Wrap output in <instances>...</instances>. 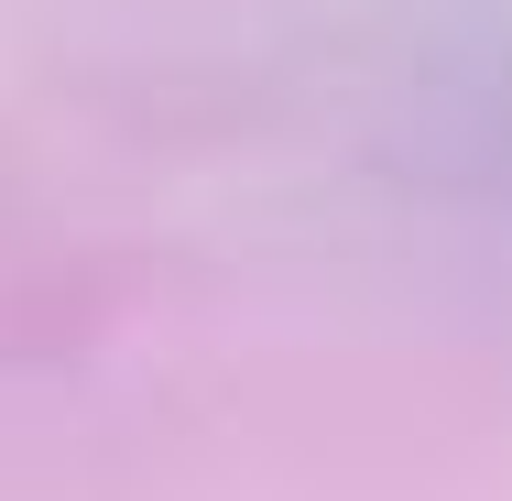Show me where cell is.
Returning <instances> with one entry per match:
<instances>
[{"label":"cell","instance_id":"1","mask_svg":"<svg viewBox=\"0 0 512 501\" xmlns=\"http://www.w3.org/2000/svg\"><path fill=\"white\" fill-rule=\"evenodd\" d=\"M458 164L480 197H512V44H491L469 77H458Z\"/></svg>","mask_w":512,"mask_h":501}]
</instances>
